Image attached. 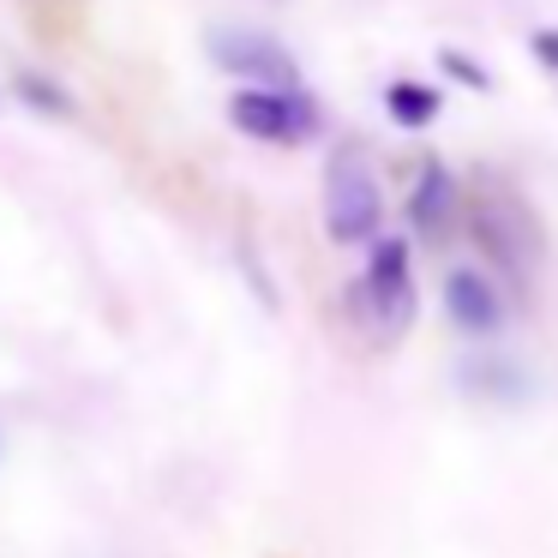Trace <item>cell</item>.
<instances>
[{"instance_id": "8992f818", "label": "cell", "mask_w": 558, "mask_h": 558, "mask_svg": "<svg viewBox=\"0 0 558 558\" xmlns=\"http://www.w3.org/2000/svg\"><path fill=\"white\" fill-rule=\"evenodd\" d=\"M445 318L469 342H486V337H498V325H505V294H498V282L486 277V270L457 265L445 277Z\"/></svg>"}, {"instance_id": "30bf717a", "label": "cell", "mask_w": 558, "mask_h": 558, "mask_svg": "<svg viewBox=\"0 0 558 558\" xmlns=\"http://www.w3.org/2000/svg\"><path fill=\"white\" fill-rule=\"evenodd\" d=\"M13 90H19V102H25V109H37V114H54V121H61V114H73V97H66L54 78H43V73H19Z\"/></svg>"}, {"instance_id": "52a82bcc", "label": "cell", "mask_w": 558, "mask_h": 558, "mask_svg": "<svg viewBox=\"0 0 558 558\" xmlns=\"http://www.w3.org/2000/svg\"><path fill=\"white\" fill-rule=\"evenodd\" d=\"M457 210H462V186L445 162H421L414 174V193H409V222L426 234V241H445L457 229Z\"/></svg>"}, {"instance_id": "277c9868", "label": "cell", "mask_w": 558, "mask_h": 558, "mask_svg": "<svg viewBox=\"0 0 558 558\" xmlns=\"http://www.w3.org/2000/svg\"><path fill=\"white\" fill-rule=\"evenodd\" d=\"M229 121L258 145H306L325 114L306 85H241L229 97Z\"/></svg>"}, {"instance_id": "6da1fadb", "label": "cell", "mask_w": 558, "mask_h": 558, "mask_svg": "<svg viewBox=\"0 0 558 558\" xmlns=\"http://www.w3.org/2000/svg\"><path fill=\"white\" fill-rule=\"evenodd\" d=\"M414 258L402 234H373L366 241V270L354 277V313H361L366 337L378 342H402L414 325Z\"/></svg>"}, {"instance_id": "ba28073f", "label": "cell", "mask_w": 558, "mask_h": 558, "mask_svg": "<svg viewBox=\"0 0 558 558\" xmlns=\"http://www.w3.org/2000/svg\"><path fill=\"white\" fill-rule=\"evenodd\" d=\"M385 114L397 126H409V133H421V126H433L438 114H445V90L421 85V78H390L385 85Z\"/></svg>"}, {"instance_id": "7a4b0ae2", "label": "cell", "mask_w": 558, "mask_h": 558, "mask_svg": "<svg viewBox=\"0 0 558 558\" xmlns=\"http://www.w3.org/2000/svg\"><path fill=\"white\" fill-rule=\"evenodd\" d=\"M385 222V186L354 138H342L325 162V234L337 246H366Z\"/></svg>"}, {"instance_id": "5b68a950", "label": "cell", "mask_w": 558, "mask_h": 558, "mask_svg": "<svg viewBox=\"0 0 558 558\" xmlns=\"http://www.w3.org/2000/svg\"><path fill=\"white\" fill-rule=\"evenodd\" d=\"M210 61L229 78H241V85H301L294 54L282 49L270 31H253V25H217L210 31Z\"/></svg>"}, {"instance_id": "9c48e42d", "label": "cell", "mask_w": 558, "mask_h": 558, "mask_svg": "<svg viewBox=\"0 0 558 558\" xmlns=\"http://www.w3.org/2000/svg\"><path fill=\"white\" fill-rule=\"evenodd\" d=\"M462 390L469 397H493V402H522L529 397V373H522L517 361H493V354H481V361H462Z\"/></svg>"}, {"instance_id": "7c38bea8", "label": "cell", "mask_w": 558, "mask_h": 558, "mask_svg": "<svg viewBox=\"0 0 558 558\" xmlns=\"http://www.w3.org/2000/svg\"><path fill=\"white\" fill-rule=\"evenodd\" d=\"M529 49H534V61H541L546 73H558V25L534 31V37H529Z\"/></svg>"}, {"instance_id": "8fae6325", "label": "cell", "mask_w": 558, "mask_h": 558, "mask_svg": "<svg viewBox=\"0 0 558 558\" xmlns=\"http://www.w3.org/2000/svg\"><path fill=\"white\" fill-rule=\"evenodd\" d=\"M445 73H450V78H462V85H474V90L493 85V73H486V66H474L462 49H445Z\"/></svg>"}, {"instance_id": "3957f363", "label": "cell", "mask_w": 558, "mask_h": 558, "mask_svg": "<svg viewBox=\"0 0 558 558\" xmlns=\"http://www.w3.org/2000/svg\"><path fill=\"white\" fill-rule=\"evenodd\" d=\"M469 222H474V241H481L486 258H493L498 277L505 282H529L534 277V265H541V222L529 217L522 198L486 186V193L474 198Z\"/></svg>"}]
</instances>
